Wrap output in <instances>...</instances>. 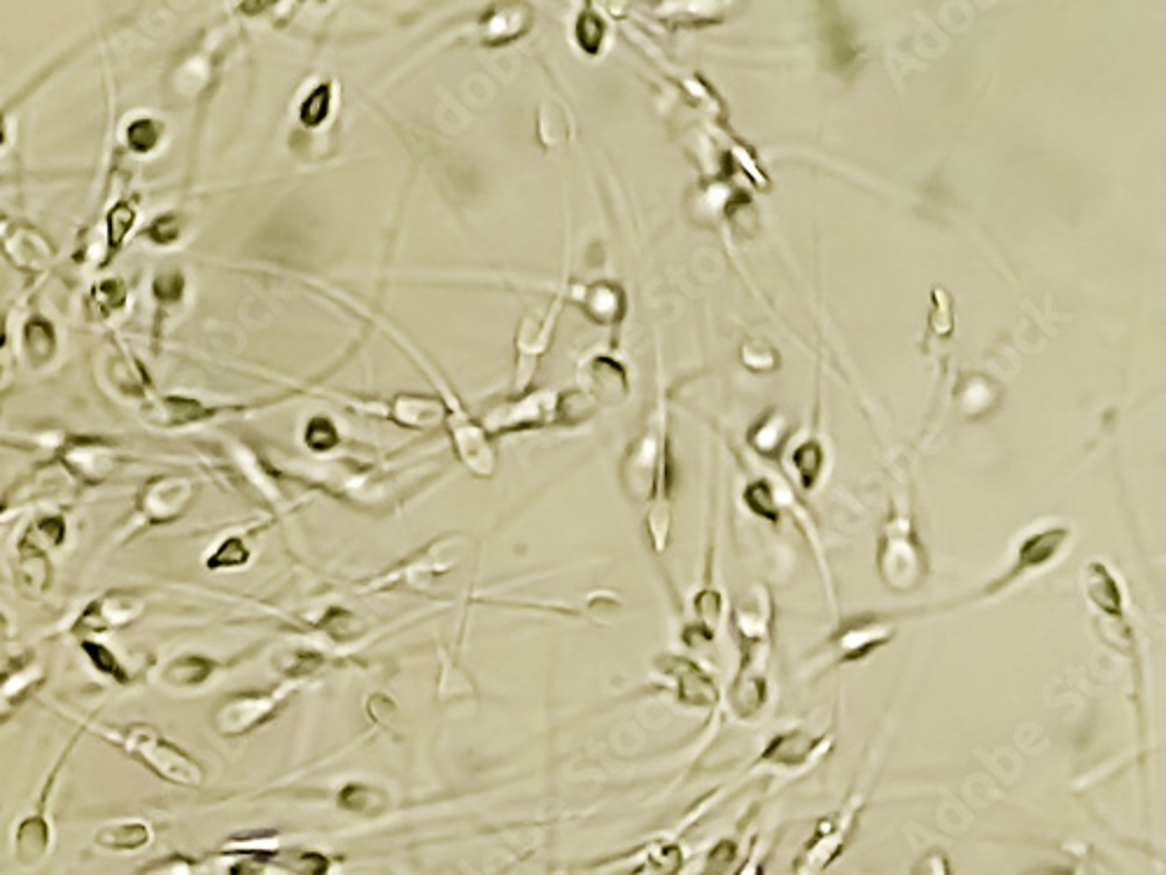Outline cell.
<instances>
[{
	"instance_id": "6da1fadb",
	"label": "cell",
	"mask_w": 1166,
	"mask_h": 875,
	"mask_svg": "<svg viewBox=\"0 0 1166 875\" xmlns=\"http://www.w3.org/2000/svg\"><path fill=\"white\" fill-rule=\"evenodd\" d=\"M733 633L740 647V665L730 679L726 710L730 717L751 721L761 717L770 700V661L775 649V598L770 588L756 584L749 600L733 609Z\"/></svg>"
},
{
	"instance_id": "7a4b0ae2",
	"label": "cell",
	"mask_w": 1166,
	"mask_h": 875,
	"mask_svg": "<svg viewBox=\"0 0 1166 875\" xmlns=\"http://www.w3.org/2000/svg\"><path fill=\"white\" fill-rule=\"evenodd\" d=\"M89 731H94L98 738L110 742L119 752L129 756L136 763H140L159 780L175 787H189L196 789L206 782V770L192 754L185 752L166 735H161L159 728L143 721L124 726H110V724H87Z\"/></svg>"
},
{
	"instance_id": "3957f363",
	"label": "cell",
	"mask_w": 1166,
	"mask_h": 875,
	"mask_svg": "<svg viewBox=\"0 0 1166 875\" xmlns=\"http://www.w3.org/2000/svg\"><path fill=\"white\" fill-rule=\"evenodd\" d=\"M875 570L880 584L894 595H910L926 584L931 563L908 511H894L877 537Z\"/></svg>"
},
{
	"instance_id": "277c9868",
	"label": "cell",
	"mask_w": 1166,
	"mask_h": 875,
	"mask_svg": "<svg viewBox=\"0 0 1166 875\" xmlns=\"http://www.w3.org/2000/svg\"><path fill=\"white\" fill-rule=\"evenodd\" d=\"M898 628H901V616L896 614L863 612L847 619H835V628L828 633L826 642L807 661V672L826 675L828 670L840 665L866 661L875 651H882L896 640Z\"/></svg>"
},
{
	"instance_id": "5b68a950",
	"label": "cell",
	"mask_w": 1166,
	"mask_h": 875,
	"mask_svg": "<svg viewBox=\"0 0 1166 875\" xmlns=\"http://www.w3.org/2000/svg\"><path fill=\"white\" fill-rule=\"evenodd\" d=\"M868 805V787L859 784L849 791L838 810L828 812L814 826L812 836L793 859V875H821L838 861L859 831L861 815Z\"/></svg>"
},
{
	"instance_id": "8992f818",
	"label": "cell",
	"mask_w": 1166,
	"mask_h": 875,
	"mask_svg": "<svg viewBox=\"0 0 1166 875\" xmlns=\"http://www.w3.org/2000/svg\"><path fill=\"white\" fill-rule=\"evenodd\" d=\"M68 523L61 514H45L31 521L17 539L21 593L28 600L40 598L52 584V556L66 544Z\"/></svg>"
},
{
	"instance_id": "52a82bcc",
	"label": "cell",
	"mask_w": 1166,
	"mask_h": 875,
	"mask_svg": "<svg viewBox=\"0 0 1166 875\" xmlns=\"http://www.w3.org/2000/svg\"><path fill=\"white\" fill-rule=\"evenodd\" d=\"M199 495V483L187 474H161L154 476L140 488L136 495V509L131 514V523L124 532V539L136 537L150 528H161L180 521L192 509Z\"/></svg>"
},
{
	"instance_id": "ba28073f",
	"label": "cell",
	"mask_w": 1166,
	"mask_h": 875,
	"mask_svg": "<svg viewBox=\"0 0 1166 875\" xmlns=\"http://www.w3.org/2000/svg\"><path fill=\"white\" fill-rule=\"evenodd\" d=\"M147 609V598L136 588H112L87 602L70 623V635L80 640H98L101 635L133 626Z\"/></svg>"
},
{
	"instance_id": "9c48e42d",
	"label": "cell",
	"mask_w": 1166,
	"mask_h": 875,
	"mask_svg": "<svg viewBox=\"0 0 1166 875\" xmlns=\"http://www.w3.org/2000/svg\"><path fill=\"white\" fill-rule=\"evenodd\" d=\"M835 742V728H826V733L814 735L807 728H789V731L775 735L768 745L761 749L758 759L751 763V770L763 773H800L812 768L814 763L831 752Z\"/></svg>"
},
{
	"instance_id": "30bf717a",
	"label": "cell",
	"mask_w": 1166,
	"mask_h": 875,
	"mask_svg": "<svg viewBox=\"0 0 1166 875\" xmlns=\"http://www.w3.org/2000/svg\"><path fill=\"white\" fill-rule=\"evenodd\" d=\"M287 696H290V689L229 693L227 698H222L213 707L210 724L224 738H241V735H248L257 731L259 726L269 724L280 712Z\"/></svg>"
},
{
	"instance_id": "8fae6325",
	"label": "cell",
	"mask_w": 1166,
	"mask_h": 875,
	"mask_svg": "<svg viewBox=\"0 0 1166 875\" xmlns=\"http://www.w3.org/2000/svg\"><path fill=\"white\" fill-rule=\"evenodd\" d=\"M1066 542H1069V528H1048V530H1038L1034 535L1024 537L1020 546H1017L1015 556H1013V563L1003 574L992 579V584H987L982 588V598H996V595L1006 593L1008 588H1013L1015 584H1020V581L1029 579L1031 574L1045 570V567L1055 563L1059 558V553L1064 551Z\"/></svg>"
},
{
	"instance_id": "7c38bea8",
	"label": "cell",
	"mask_w": 1166,
	"mask_h": 875,
	"mask_svg": "<svg viewBox=\"0 0 1166 875\" xmlns=\"http://www.w3.org/2000/svg\"><path fill=\"white\" fill-rule=\"evenodd\" d=\"M656 670L660 677L670 682L674 698L691 710L712 712L721 705V691L714 677L705 668H700L693 658L681 654H663L656 658Z\"/></svg>"
},
{
	"instance_id": "4fadbf2b",
	"label": "cell",
	"mask_w": 1166,
	"mask_h": 875,
	"mask_svg": "<svg viewBox=\"0 0 1166 875\" xmlns=\"http://www.w3.org/2000/svg\"><path fill=\"white\" fill-rule=\"evenodd\" d=\"M467 546H469L467 537L462 535H446L441 539H434L432 544L420 549L411 560H406V563L399 565L395 572H390L388 577L390 581H385V584L411 588L434 584L441 574L453 572L455 567L460 565Z\"/></svg>"
},
{
	"instance_id": "5bb4252c",
	"label": "cell",
	"mask_w": 1166,
	"mask_h": 875,
	"mask_svg": "<svg viewBox=\"0 0 1166 875\" xmlns=\"http://www.w3.org/2000/svg\"><path fill=\"white\" fill-rule=\"evenodd\" d=\"M560 306H563V294L553 299V304L546 308L544 313H528L521 320L516 332V392L523 395L528 390L532 378H535L539 357L546 355L551 346L553 329H556Z\"/></svg>"
},
{
	"instance_id": "9a60e30c",
	"label": "cell",
	"mask_w": 1166,
	"mask_h": 875,
	"mask_svg": "<svg viewBox=\"0 0 1166 875\" xmlns=\"http://www.w3.org/2000/svg\"><path fill=\"white\" fill-rule=\"evenodd\" d=\"M59 462L77 481L98 486L122 465V451L101 437H73L59 448Z\"/></svg>"
},
{
	"instance_id": "2e32d148",
	"label": "cell",
	"mask_w": 1166,
	"mask_h": 875,
	"mask_svg": "<svg viewBox=\"0 0 1166 875\" xmlns=\"http://www.w3.org/2000/svg\"><path fill=\"white\" fill-rule=\"evenodd\" d=\"M549 423H558V395L532 392V395H521L507 404L495 406L486 420H483V427H486L488 434H500L530 430V427H542Z\"/></svg>"
},
{
	"instance_id": "e0dca14e",
	"label": "cell",
	"mask_w": 1166,
	"mask_h": 875,
	"mask_svg": "<svg viewBox=\"0 0 1166 875\" xmlns=\"http://www.w3.org/2000/svg\"><path fill=\"white\" fill-rule=\"evenodd\" d=\"M45 682L47 663L38 651H26L7 661L0 670V721L12 717Z\"/></svg>"
},
{
	"instance_id": "ac0fdd59",
	"label": "cell",
	"mask_w": 1166,
	"mask_h": 875,
	"mask_svg": "<svg viewBox=\"0 0 1166 875\" xmlns=\"http://www.w3.org/2000/svg\"><path fill=\"white\" fill-rule=\"evenodd\" d=\"M220 668L222 663L206 654H180L159 670L157 679L171 691H194L208 684Z\"/></svg>"
},
{
	"instance_id": "d6986e66",
	"label": "cell",
	"mask_w": 1166,
	"mask_h": 875,
	"mask_svg": "<svg viewBox=\"0 0 1166 875\" xmlns=\"http://www.w3.org/2000/svg\"><path fill=\"white\" fill-rule=\"evenodd\" d=\"M390 420L409 430H434L446 423L444 402L420 395H397L390 404Z\"/></svg>"
},
{
	"instance_id": "ffe728a7",
	"label": "cell",
	"mask_w": 1166,
	"mask_h": 875,
	"mask_svg": "<svg viewBox=\"0 0 1166 875\" xmlns=\"http://www.w3.org/2000/svg\"><path fill=\"white\" fill-rule=\"evenodd\" d=\"M49 840H52V829H49L47 817L42 810L28 815L24 822L19 824L17 836H14V845H17V857L21 864L33 866L45 857L49 850Z\"/></svg>"
},
{
	"instance_id": "44dd1931",
	"label": "cell",
	"mask_w": 1166,
	"mask_h": 875,
	"mask_svg": "<svg viewBox=\"0 0 1166 875\" xmlns=\"http://www.w3.org/2000/svg\"><path fill=\"white\" fill-rule=\"evenodd\" d=\"M82 654H84V661L91 665V670H96L98 675L103 679H110L112 684H119V686H129L133 682L131 677V670L126 668L122 658L117 656L115 649H110L108 644L101 642V640H80Z\"/></svg>"
},
{
	"instance_id": "7402d4cb",
	"label": "cell",
	"mask_w": 1166,
	"mask_h": 875,
	"mask_svg": "<svg viewBox=\"0 0 1166 875\" xmlns=\"http://www.w3.org/2000/svg\"><path fill=\"white\" fill-rule=\"evenodd\" d=\"M150 838H152L150 826L140 822V819H133V822H117L103 826V829L96 833V845L112 852H133L150 843Z\"/></svg>"
},
{
	"instance_id": "603a6c76",
	"label": "cell",
	"mask_w": 1166,
	"mask_h": 875,
	"mask_svg": "<svg viewBox=\"0 0 1166 875\" xmlns=\"http://www.w3.org/2000/svg\"><path fill=\"white\" fill-rule=\"evenodd\" d=\"M793 465L798 469L800 483H803L805 490H812L817 486L821 467H824V448H821L819 441L807 439L805 444H800L796 448V453H793Z\"/></svg>"
},
{
	"instance_id": "cb8c5ba5",
	"label": "cell",
	"mask_w": 1166,
	"mask_h": 875,
	"mask_svg": "<svg viewBox=\"0 0 1166 875\" xmlns=\"http://www.w3.org/2000/svg\"><path fill=\"white\" fill-rule=\"evenodd\" d=\"M623 297L621 292H618V287L609 285V283H600V285H593L586 294V304L583 308L590 313V318L593 320H614L618 318V313H621V304Z\"/></svg>"
},
{
	"instance_id": "d4e9b609",
	"label": "cell",
	"mask_w": 1166,
	"mask_h": 875,
	"mask_svg": "<svg viewBox=\"0 0 1166 875\" xmlns=\"http://www.w3.org/2000/svg\"><path fill=\"white\" fill-rule=\"evenodd\" d=\"M525 14V7H518V5H509V7H502L500 14H493V17L488 19L486 24V40L488 42H504L509 38H518V33L525 31L523 26V17Z\"/></svg>"
},
{
	"instance_id": "484cf974",
	"label": "cell",
	"mask_w": 1166,
	"mask_h": 875,
	"mask_svg": "<svg viewBox=\"0 0 1166 875\" xmlns=\"http://www.w3.org/2000/svg\"><path fill=\"white\" fill-rule=\"evenodd\" d=\"M250 560V551L241 537H229L215 546V551L206 558L208 570H234Z\"/></svg>"
},
{
	"instance_id": "4316f807",
	"label": "cell",
	"mask_w": 1166,
	"mask_h": 875,
	"mask_svg": "<svg viewBox=\"0 0 1166 875\" xmlns=\"http://www.w3.org/2000/svg\"><path fill=\"white\" fill-rule=\"evenodd\" d=\"M784 437H786L784 420L779 418L777 413H770V416L765 418L761 425H756L754 430H751L749 441L758 453L772 455V453H777V448L784 441Z\"/></svg>"
},
{
	"instance_id": "83f0119b",
	"label": "cell",
	"mask_w": 1166,
	"mask_h": 875,
	"mask_svg": "<svg viewBox=\"0 0 1166 875\" xmlns=\"http://www.w3.org/2000/svg\"><path fill=\"white\" fill-rule=\"evenodd\" d=\"M744 502H747V507L754 511L756 516L768 518L772 523L779 521V502L775 497V490H772L768 481L751 483V486L744 490Z\"/></svg>"
},
{
	"instance_id": "f1b7e54d",
	"label": "cell",
	"mask_w": 1166,
	"mask_h": 875,
	"mask_svg": "<svg viewBox=\"0 0 1166 875\" xmlns=\"http://www.w3.org/2000/svg\"><path fill=\"white\" fill-rule=\"evenodd\" d=\"M339 803L353 812H374L376 805H383V798L378 801V791L369 784H346L339 794Z\"/></svg>"
},
{
	"instance_id": "f546056e",
	"label": "cell",
	"mask_w": 1166,
	"mask_h": 875,
	"mask_svg": "<svg viewBox=\"0 0 1166 875\" xmlns=\"http://www.w3.org/2000/svg\"><path fill=\"white\" fill-rule=\"evenodd\" d=\"M304 439H306L308 448H313V451H329V448H334L336 441H339V434H336V427H334L332 420L313 418L306 427Z\"/></svg>"
},
{
	"instance_id": "4dcf8cb0",
	"label": "cell",
	"mask_w": 1166,
	"mask_h": 875,
	"mask_svg": "<svg viewBox=\"0 0 1166 875\" xmlns=\"http://www.w3.org/2000/svg\"><path fill=\"white\" fill-rule=\"evenodd\" d=\"M912 875H954L952 861L943 850L936 847V850L924 852L922 857L917 859V864L912 866Z\"/></svg>"
},
{
	"instance_id": "1f68e13d",
	"label": "cell",
	"mask_w": 1166,
	"mask_h": 875,
	"mask_svg": "<svg viewBox=\"0 0 1166 875\" xmlns=\"http://www.w3.org/2000/svg\"><path fill=\"white\" fill-rule=\"evenodd\" d=\"M577 40L579 45L586 49L588 54H595L597 49H600V40H602V24L600 19L593 17V14H586V17H581V21L577 24Z\"/></svg>"
},
{
	"instance_id": "d6a6232c",
	"label": "cell",
	"mask_w": 1166,
	"mask_h": 875,
	"mask_svg": "<svg viewBox=\"0 0 1166 875\" xmlns=\"http://www.w3.org/2000/svg\"><path fill=\"white\" fill-rule=\"evenodd\" d=\"M292 866H294V871H299L301 875H325L327 868H329V861L318 852H304V854H299L297 859H294Z\"/></svg>"
},
{
	"instance_id": "836d02e7",
	"label": "cell",
	"mask_w": 1166,
	"mask_h": 875,
	"mask_svg": "<svg viewBox=\"0 0 1166 875\" xmlns=\"http://www.w3.org/2000/svg\"><path fill=\"white\" fill-rule=\"evenodd\" d=\"M192 871L194 868L187 859L173 857V859L159 861V864H154V866H147L143 875H192Z\"/></svg>"
},
{
	"instance_id": "e575fe53",
	"label": "cell",
	"mask_w": 1166,
	"mask_h": 875,
	"mask_svg": "<svg viewBox=\"0 0 1166 875\" xmlns=\"http://www.w3.org/2000/svg\"><path fill=\"white\" fill-rule=\"evenodd\" d=\"M12 637V621L10 616H7L3 609H0V647H3L5 642H10Z\"/></svg>"
},
{
	"instance_id": "d590c367",
	"label": "cell",
	"mask_w": 1166,
	"mask_h": 875,
	"mask_svg": "<svg viewBox=\"0 0 1166 875\" xmlns=\"http://www.w3.org/2000/svg\"><path fill=\"white\" fill-rule=\"evenodd\" d=\"M1029 875H1083L1080 871H1064V868H1048V871H1036Z\"/></svg>"
},
{
	"instance_id": "8d00e7d4",
	"label": "cell",
	"mask_w": 1166,
	"mask_h": 875,
	"mask_svg": "<svg viewBox=\"0 0 1166 875\" xmlns=\"http://www.w3.org/2000/svg\"><path fill=\"white\" fill-rule=\"evenodd\" d=\"M0 511H3V504H0Z\"/></svg>"
}]
</instances>
